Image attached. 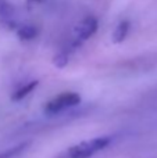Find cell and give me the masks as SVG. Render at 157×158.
<instances>
[{
	"label": "cell",
	"instance_id": "obj_3",
	"mask_svg": "<svg viewBox=\"0 0 157 158\" xmlns=\"http://www.w3.org/2000/svg\"><path fill=\"white\" fill-rule=\"evenodd\" d=\"M99 22L95 17H86L75 27V36L78 40H86L96 33Z\"/></svg>",
	"mask_w": 157,
	"mask_h": 158
},
{
	"label": "cell",
	"instance_id": "obj_4",
	"mask_svg": "<svg viewBox=\"0 0 157 158\" xmlns=\"http://www.w3.org/2000/svg\"><path fill=\"white\" fill-rule=\"evenodd\" d=\"M128 32H129V21L122 19V21H120L118 25L114 28L113 35H111V40H113L114 43H121V42L125 40Z\"/></svg>",
	"mask_w": 157,
	"mask_h": 158
},
{
	"label": "cell",
	"instance_id": "obj_5",
	"mask_svg": "<svg viewBox=\"0 0 157 158\" xmlns=\"http://www.w3.org/2000/svg\"><path fill=\"white\" fill-rule=\"evenodd\" d=\"M36 86H38V82H36V81L29 82V83L24 85V86H19L18 89H17L15 92L11 94V100H14V101L22 100V98H25L28 94H31V93L36 89Z\"/></svg>",
	"mask_w": 157,
	"mask_h": 158
},
{
	"label": "cell",
	"instance_id": "obj_8",
	"mask_svg": "<svg viewBox=\"0 0 157 158\" xmlns=\"http://www.w3.org/2000/svg\"><path fill=\"white\" fill-rule=\"evenodd\" d=\"M13 11V6L7 0H0V18H7Z\"/></svg>",
	"mask_w": 157,
	"mask_h": 158
},
{
	"label": "cell",
	"instance_id": "obj_6",
	"mask_svg": "<svg viewBox=\"0 0 157 158\" xmlns=\"http://www.w3.org/2000/svg\"><path fill=\"white\" fill-rule=\"evenodd\" d=\"M36 35H38V29L32 25H22L17 31V36L21 40H32V39L36 38Z\"/></svg>",
	"mask_w": 157,
	"mask_h": 158
},
{
	"label": "cell",
	"instance_id": "obj_7",
	"mask_svg": "<svg viewBox=\"0 0 157 158\" xmlns=\"http://www.w3.org/2000/svg\"><path fill=\"white\" fill-rule=\"evenodd\" d=\"M27 146L28 144H18V146H15V147H13V148H8V150L0 153V158H14V157L19 156V154L27 148Z\"/></svg>",
	"mask_w": 157,
	"mask_h": 158
},
{
	"label": "cell",
	"instance_id": "obj_2",
	"mask_svg": "<svg viewBox=\"0 0 157 158\" xmlns=\"http://www.w3.org/2000/svg\"><path fill=\"white\" fill-rule=\"evenodd\" d=\"M79 101H81V97L78 93H74V92L61 93V94L53 97L52 100H49L45 104V112L50 115L58 114V112H63L66 110L78 106Z\"/></svg>",
	"mask_w": 157,
	"mask_h": 158
},
{
	"label": "cell",
	"instance_id": "obj_9",
	"mask_svg": "<svg viewBox=\"0 0 157 158\" xmlns=\"http://www.w3.org/2000/svg\"><path fill=\"white\" fill-rule=\"evenodd\" d=\"M53 63H54L56 67L63 68V67H66V64H68V58H67V56L64 54V53H60L58 56H56V57H54Z\"/></svg>",
	"mask_w": 157,
	"mask_h": 158
},
{
	"label": "cell",
	"instance_id": "obj_1",
	"mask_svg": "<svg viewBox=\"0 0 157 158\" xmlns=\"http://www.w3.org/2000/svg\"><path fill=\"white\" fill-rule=\"evenodd\" d=\"M111 142V137L102 136V137H95L91 140H85L78 144L70 147L68 150L64 153L61 158H91L99 151L104 150Z\"/></svg>",
	"mask_w": 157,
	"mask_h": 158
}]
</instances>
